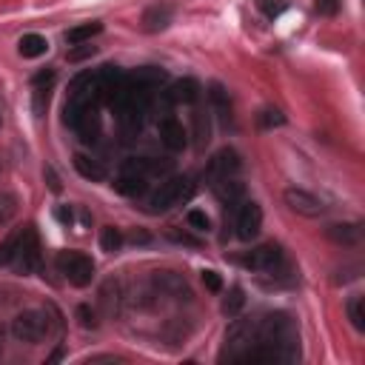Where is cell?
Returning a JSON list of instances; mask_svg holds the SVG:
<instances>
[{"mask_svg":"<svg viewBox=\"0 0 365 365\" xmlns=\"http://www.w3.org/2000/svg\"><path fill=\"white\" fill-rule=\"evenodd\" d=\"M299 356L294 319L282 311L257 322V342L242 362H294Z\"/></svg>","mask_w":365,"mask_h":365,"instance_id":"1","label":"cell"},{"mask_svg":"<svg viewBox=\"0 0 365 365\" xmlns=\"http://www.w3.org/2000/svg\"><path fill=\"white\" fill-rule=\"evenodd\" d=\"M51 325L60 328L57 314H54V319H48V308H46V311L29 308V311H20V314L11 319V336L20 339V342H31V345H34V342H40L43 336H48Z\"/></svg>","mask_w":365,"mask_h":365,"instance_id":"2","label":"cell"},{"mask_svg":"<svg viewBox=\"0 0 365 365\" xmlns=\"http://www.w3.org/2000/svg\"><path fill=\"white\" fill-rule=\"evenodd\" d=\"M257 342V322L254 319H234L225 331V345L220 351V362H240Z\"/></svg>","mask_w":365,"mask_h":365,"instance_id":"3","label":"cell"},{"mask_svg":"<svg viewBox=\"0 0 365 365\" xmlns=\"http://www.w3.org/2000/svg\"><path fill=\"white\" fill-rule=\"evenodd\" d=\"M191 191H194L191 177H185V174L168 177V180H163V182H160V188L148 197V211H154V214L168 211V208H174V205L185 202V200L191 197Z\"/></svg>","mask_w":365,"mask_h":365,"instance_id":"4","label":"cell"},{"mask_svg":"<svg viewBox=\"0 0 365 365\" xmlns=\"http://www.w3.org/2000/svg\"><path fill=\"white\" fill-rule=\"evenodd\" d=\"M54 265H57V271H60L74 288H86V285H91V279H94V262H91V257H86L83 251H60L57 259H54Z\"/></svg>","mask_w":365,"mask_h":365,"instance_id":"5","label":"cell"},{"mask_svg":"<svg viewBox=\"0 0 365 365\" xmlns=\"http://www.w3.org/2000/svg\"><path fill=\"white\" fill-rule=\"evenodd\" d=\"M148 174H151L148 160L128 157V160H123V165H120V174H117V180H114V188H117L120 194H125V197H140V194L145 191V185H148V182H145Z\"/></svg>","mask_w":365,"mask_h":365,"instance_id":"6","label":"cell"},{"mask_svg":"<svg viewBox=\"0 0 365 365\" xmlns=\"http://www.w3.org/2000/svg\"><path fill=\"white\" fill-rule=\"evenodd\" d=\"M40 259H43V254H40V237H37L34 225H26V228L20 231V240H17L14 265H17V271H23V274H34V271L40 268Z\"/></svg>","mask_w":365,"mask_h":365,"instance_id":"7","label":"cell"},{"mask_svg":"<svg viewBox=\"0 0 365 365\" xmlns=\"http://www.w3.org/2000/svg\"><path fill=\"white\" fill-rule=\"evenodd\" d=\"M234 262H240L251 271H277L282 265V251L277 245H257V248L234 257Z\"/></svg>","mask_w":365,"mask_h":365,"instance_id":"8","label":"cell"},{"mask_svg":"<svg viewBox=\"0 0 365 365\" xmlns=\"http://www.w3.org/2000/svg\"><path fill=\"white\" fill-rule=\"evenodd\" d=\"M282 200L299 217H311L314 220V217H322L325 214V202L319 197H314L311 191H305V188H285Z\"/></svg>","mask_w":365,"mask_h":365,"instance_id":"9","label":"cell"},{"mask_svg":"<svg viewBox=\"0 0 365 365\" xmlns=\"http://www.w3.org/2000/svg\"><path fill=\"white\" fill-rule=\"evenodd\" d=\"M234 228H237V237H240L242 242H251V240L259 234V228H262V208H259L254 200L242 202L240 211H237Z\"/></svg>","mask_w":365,"mask_h":365,"instance_id":"10","label":"cell"},{"mask_svg":"<svg viewBox=\"0 0 365 365\" xmlns=\"http://www.w3.org/2000/svg\"><path fill=\"white\" fill-rule=\"evenodd\" d=\"M237 168H240V154H237L234 148H220V151L208 160V165H205V180L214 182V180L231 177Z\"/></svg>","mask_w":365,"mask_h":365,"instance_id":"11","label":"cell"},{"mask_svg":"<svg viewBox=\"0 0 365 365\" xmlns=\"http://www.w3.org/2000/svg\"><path fill=\"white\" fill-rule=\"evenodd\" d=\"M185 140H188V134H185V128L177 117H163L160 120V143L168 151H180L185 145Z\"/></svg>","mask_w":365,"mask_h":365,"instance_id":"12","label":"cell"},{"mask_svg":"<svg viewBox=\"0 0 365 365\" xmlns=\"http://www.w3.org/2000/svg\"><path fill=\"white\" fill-rule=\"evenodd\" d=\"M71 128L80 134V140L86 143H94L97 134H100V114H97V106H88L77 114V120L71 123Z\"/></svg>","mask_w":365,"mask_h":365,"instance_id":"13","label":"cell"},{"mask_svg":"<svg viewBox=\"0 0 365 365\" xmlns=\"http://www.w3.org/2000/svg\"><path fill=\"white\" fill-rule=\"evenodd\" d=\"M100 305H103V314L106 317H117L120 314V305H123V285L120 279H106L103 288H100Z\"/></svg>","mask_w":365,"mask_h":365,"instance_id":"14","label":"cell"},{"mask_svg":"<svg viewBox=\"0 0 365 365\" xmlns=\"http://www.w3.org/2000/svg\"><path fill=\"white\" fill-rule=\"evenodd\" d=\"M125 77H128L131 86H137V88H148V91L160 88V86L168 80V74H165L163 68H154V66H143V68H137V71H131V74H125Z\"/></svg>","mask_w":365,"mask_h":365,"instance_id":"15","label":"cell"},{"mask_svg":"<svg viewBox=\"0 0 365 365\" xmlns=\"http://www.w3.org/2000/svg\"><path fill=\"white\" fill-rule=\"evenodd\" d=\"M171 14H174V9H171L168 3H154V6H148L145 14H143L145 31H163V29L171 23Z\"/></svg>","mask_w":365,"mask_h":365,"instance_id":"16","label":"cell"},{"mask_svg":"<svg viewBox=\"0 0 365 365\" xmlns=\"http://www.w3.org/2000/svg\"><path fill=\"white\" fill-rule=\"evenodd\" d=\"M197 97H200V83H197L194 77H182V80L171 83V88H168V100H171V103H185V106H191V103H197Z\"/></svg>","mask_w":365,"mask_h":365,"instance_id":"17","label":"cell"},{"mask_svg":"<svg viewBox=\"0 0 365 365\" xmlns=\"http://www.w3.org/2000/svg\"><path fill=\"white\" fill-rule=\"evenodd\" d=\"M211 188H214V197H217L220 202H228V205H234V202L245 194V185H242L240 180H234V177L214 180V182H211Z\"/></svg>","mask_w":365,"mask_h":365,"instance_id":"18","label":"cell"},{"mask_svg":"<svg viewBox=\"0 0 365 365\" xmlns=\"http://www.w3.org/2000/svg\"><path fill=\"white\" fill-rule=\"evenodd\" d=\"M100 31H103V23H100V20H88V23L71 26V29L63 34V40H66L68 46H77V43H91V37H94V34H100Z\"/></svg>","mask_w":365,"mask_h":365,"instance_id":"19","label":"cell"},{"mask_svg":"<svg viewBox=\"0 0 365 365\" xmlns=\"http://www.w3.org/2000/svg\"><path fill=\"white\" fill-rule=\"evenodd\" d=\"M208 100H211L217 117L228 125V123H231V100H228V91H225L220 83H211V86H208Z\"/></svg>","mask_w":365,"mask_h":365,"instance_id":"20","label":"cell"},{"mask_svg":"<svg viewBox=\"0 0 365 365\" xmlns=\"http://www.w3.org/2000/svg\"><path fill=\"white\" fill-rule=\"evenodd\" d=\"M74 171H77L83 180H91V182L106 180V168H103L97 160L86 157V154H74Z\"/></svg>","mask_w":365,"mask_h":365,"instance_id":"21","label":"cell"},{"mask_svg":"<svg viewBox=\"0 0 365 365\" xmlns=\"http://www.w3.org/2000/svg\"><path fill=\"white\" fill-rule=\"evenodd\" d=\"M17 51L23 57H40V54L48 51V40L43 34H23L20 43H17Z\"/></svg>","mask_w":365,"mask_h":365,"instance_id":"22","label":"cell"},{"mask_svg":"<svg viewBox=\"0 0 365 365\" xmlns=\"http://www.w3.org/2000/svg\"><path fill=\"white\" fill-rule=\"evenodd\" d=\"M191 123H194V145H197V151H202L205 145H208V134H211V125H208V114L202 111V108H194V114H191Z\"/></svg>","mask_w":365,"mask_h":365,"instance_id":"23","label":"cell"},{"mask_svg":"<svg viewBox=\"0 0 365 365\" xmlns=\"http://www.w3.org/2000/svg\"><path fill=\"white\" fill-rule=\"evenodd\" d=\"M345 311H348V319H351V325H354L356 331H365V299H362L359 294L348 297V305H345Z\"/></svg>","mask_w":365,"mask_h":365,"instance_id":"24","label":"cell"},{"mask_svg":"<svg viewBox=\"0 0 365 365\" xmlns=\"http://www.w3.org/2000/svg\"><path fill=\"white\" fill-rule=\"evenodd\" d=\"M242 305H245V291H242L240 285H231V291L225 294V299H222V305H220L222 314H225V317H237Z\"/></svg>","mask_w":365,"mask_h":365,"instance_id":"25","label":"cell"},{"mask_svg":"<svg viewBox=\"0 0 365 365\" xmlns=\"http://www.w3.org/2000/svg\"><path fill=\"white\" fill-rule=\"evenodd\" d=\"M100 248H103L106 254H117V251L123 248V234H120V228L106 225V228L100 231Z\"/></svg>","mask_w":365,"mask_h":365,"instance_id":"26","label":"cell"},{"mask_svg":"<svg viewBox=\"0 0 365 365\" xmlns=\"http://www.w3.org/2000/svg\"><path fill=\"white\" fill-rule=\"evenodd\" d=\"M14 214H17V197L9 191H0V225L11 222Z\"/></svg>","mask_w":365,"mask_h":365,"instance_id":"27","label":"cell"},{"mask_svg":"<svg viewBox=\"0 0 365 365\" xmlns=\"http://www.w3.org/2000/svg\"><path fill=\"white\" fill-rule=\"evenodd\" d=\"M328 234H331L336 242H356V237H359V225H331Z\"/></svg>","mask_w":365,"mask_h":365,"instance_id":"28","label":"cell"},{"mask_svg":"<svg viewBox=\"0 0 365 365\" xmlns=\"http://www.w3.org/2000/svg\"><path fill=\"white\" fill-rule=\"evenodd\" d=\"M17 240H20V231H17V234H11V237H6V240L0 242V265L14 262V254H17Z\"/></svg>","mask_w":365,"mask_h":365,"instance_id":"29","label":"cell"},{"mask_svg":"<svg viewBox=\"0 0 365 365\" xmlns=\"http://www.w3.org/2000/svg\"><path fill=\"white\" fill-rule=\"evenodd\" d=\"M48 88H43V86H34V94H31V108H34V114L37 117H43L46 114V108H48Z\"/></svg>","mask_w":365,"mask_h":365,"instance_id":"30","label":"cell"},{"mask_svg":"<svg viewBox=\"0 0 365 365\" xmlns=\"http://www.w3.org/2000/svg\"><path fill=\"white\" fill-rule=\"evenodd\" d=\"M94 51H97V48H94L91 43H77V46H68V54H66V57H68L71 63H80V60L91 57Z\"/></svg>","mask_w":365,"mask_h":365,"instance_id":"31","label":"cell"},{"mask_svg":"<svg viewBox=\"0 0 365 365\" xmlns=\"http://www.w3.org/2000/svg\"><path fill=\"white\" fill-rule=\"evenodd\" d=\"M257 6L265 11V17H277V14H282L285 11V0H257Z\"/></svg>","mask_w":365,"mask_h":365,"instance_id":"32","label":"cell"},{"mask_svg":"<svg viewBox=\"0 0 365 365\" xmlns=\"http://www.w3.org/2000/svg\"><path fill=\"white\" fill-rule=\"evenodd\" d=\"M188 225H194L197 231H208V225H211V220H208V214H205V211H200V208H194V211H188Z\"/></svg>","mask_w":365,"mask_h":365,"instance_id":"33","label":"cell"},{"mask_svg":"<svg viewBox=\"0 0 365 365\" xmlns=\"http://www.w3.org/2000/svg\"><path fill=\"white\" fill-rule=\"evenodd\" d=\"M77 319H80L83 328H97V325H100V322H97V314H94L88 305H80V308H77Z\"/></svg>","mask_w":365,"mask_h":365,"instance_id":"34","label":"cell"},{"mask_svg":"<svg viewBox=\"0 0 365 365\" xmlns=\"http://www.w3.org/2000/svg\"><path fill=\"white\" fill-rule=\"evenodd\" d=\"M259 123H262V128H271V125H282V123H285V117H282L277 108H265V111H262V117H259Z\"/></svg>","mask_w":365,"mask_h":365,"instance_id":"35","label":"cell"},{"mask_svg":"<svg viewBox=\"0 0 365 365\" xmlns=\"http://www.w3.org/2000/svg\"><path fill=\"white\" fill-rule=\"evenodd\" d=\"M314 6L322 17H334L339 11V0H314Z\"/></svg>","mask_w":365,"mask_h":365,"instance_id":"36","label":"cell"},{"mask_svg":"<svg viewBox=\"0 0 365 365\" xmlns=\"http://www.w3.org/2000/svg\"><path fill=\"white\" fill-rule=\"evenodd\" d=\"M54 68H46V71H37L34 77H31V86H43V88H48L51 83H54Z\"/></svg>","mask_w":365,"mask_h":365,"instance_id":"37","label":"cell"},{"mask_svg":"<svg viewBox=\"0 0 365 365\" xmlns=\"http://www.w3.org/2000/svg\"><path fill=\"white\" fill-rule=\"evenodd\" d=\"M202 282H205V288H208V291H214V294L222 288V279H220V274H217V271H202Z\"/></svg>","mask_w":365,"mask_h":365,"instance_id":"38","label":"cell"},{"mask_svg":"<svg viewBox=\"0 0 365 365\" xmlns=\"http://www.w3.org/2000/svg\"><path fill=\"white\" fill-rule=\"evenodd\" d=\"M168 237H171V240H177V242H182V245H197V240H194V237H188V234H177V231H168Z\"/></svg>","mask_w":365,"mask_h":365,"instance_id":"39","label":"cell"},{"mask_svg":"<svg viewBox=\"0 0 365 365\" xmlns=\"http://www.w3.org/2000/svg\"><path fill=\"white\" fill-rule=\"evenodd\" d=\"M54 214H57V220H60V222H66V225L71 222V211H68V208H57Z\"/></svg>","mask_w":365,"mask_h":365,"instance_id":"40","label":"cell"},{"mask_svg":"<svg viewBox=\"0 0 365 365\" xmlns=\"http://www.w3.org/2000/svg\"><path fill=\"white\" fill-rule=\"evenodd\" d=\"M46 177H48V185H51V191H60V182H57V177H54L51 171H46Z\"/></svg>","mask_w":365,"mask_h":365,"instance_id":"41","label":"cell"},{"mask_svg":"<svg viewBox=\"0 0 365 365\" xmlns=\"http://www.w3.org/2000/svg\"><path fill=\"white\" fill-rule=\"evenodd\" d=\"M131 242H148V234H137V231H134V234H131Z\"/></svg>","mask_w":365,"mask_h":365,"instance_id":"42","label":"cell"},{"mask_svg":"<svg viewBox=\"0 0 365 365\" xmlns=\"http://www.w3.org/2000/svg\"><path fill=\"white\" fill-rule=\"evenodd\" d=\"M0 123H3V120H0Z\"/></svg>","mask_w":365,"mask_h":365,"instance_id":"43","label":"cell"}]
</instances>
